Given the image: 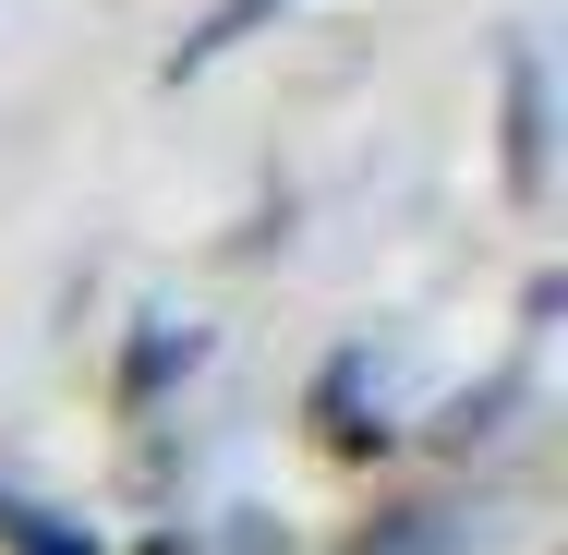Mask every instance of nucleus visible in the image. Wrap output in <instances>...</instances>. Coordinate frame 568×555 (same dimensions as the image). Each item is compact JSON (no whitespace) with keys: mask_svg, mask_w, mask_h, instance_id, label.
Masks as SVG:
<instances>
[{"mask_svg":"<svg viewBox=\"0 0 568 555\" xmlns=\"http://www.w3.org/2000/svg\"><path fill=\"white\" fill-rule=\"evenodd\" d=\"M508 182L545 194V61L508 49Z\"/></svg>","mask_w":568,"mask_h":555,"instance_id":"nucleus-1","label":"nucleus"},{"mask_svg":"<svg viewBox=\"0 0 568 555\" xmlns=\"http://www.w3.org/2000/svg\"><path fill=\"white\" fill-rule=\"evenodd\" d=\"M278 12H291V0H206V24L170 49V85H182V73H206V61H230V49H242L254 24H278Z\"/></svg>","mask_w":568,"mask_h":555,"instance_id":"nucleus-2","label":"nucleus"}]
</instances>
